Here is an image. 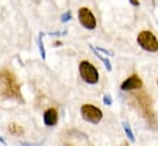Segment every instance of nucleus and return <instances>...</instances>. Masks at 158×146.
Listing matches in <instances>:
<instances>
[{"mask_svg": "<svg viewBox=\"0 0 158 146\" xmlns=\"http://www.w3.org/2000/svg\"><path fill=\"white\" fill-rule=\"evenodd\" d=\"M97 49H98L99 52L104 53L106 55H110V57H113V55H114V52H112V50H108V49H104V48H102V47H97Z\"/></svg>", "mask_w": 158, "mask_h": 146, "instance_id": "obj_14", "label": "nucleus"}, {"mask_svg": "<svg viewBox=\"0 0 158 146\" xmlns=\"http://www.w3.org/2000/svg\"><path fill=\"white\" fill-rule=\"evenodd\" d=\"M81 117L83 118V120L92 123V124H99L101 120L103 119V112L99 110L98 107L93 106V105H83L81 106Z\"/></svg>", "mask_w": 158, "mask_h": 146, "instance_id": "obj_4", "label": "nucleus"}, {"mask_svg": "<svg viewBox=\"0 0 158 146\" xmlns=\"http://www.w3.org/2000/svg\"><path fill=\"white\" fill-rule=\"evenodd\" d=\"M89 48L92 49V52L96 54V57L98 58V59H101L102 62H103V64H104V67H106V69L108 70V71H112V64H110V62H109V59L108 58H104L103 55H101L99 53H98V49H96L93 45H91L89 44Z\"/></svg>", "mask_w": 158, "mask_h": 146, "instance_id": "obj_8", "label": "nucleus"}, {"mask_svg": "<svg viewBox=\"0 0 158 146\" xmlns=\"http://www.w3.org/2000/svg\"><path fill=\"white\" fill-rule=\"evenodd\" d=\"M71 20V11L69 10V11H66V12H64L61 16H60V21L63 22V24H66V22H69Z\"/></svg>", "mask_w": 158, "mask_h": 146, "instance_id": "obj_12", "label": "nucleus"}, {"mask_svg": "<svg viewBox=\"0 0 158 146\" xmlns=\"http://www.w3.org/2000/svg\"><path fill=\"white\" fill-rule=\"evenodd\" d=\"M59 114L55 108H48L43 114V122L47 127H54L58 124Z\"/></svg>", "mask_w": 158, "mask_h": 146, "instance_id": "obj_7", "label": "nucleus"}, {"mask_svg": "<svg viewBox=\"0 0 158 146\" xmlns=\"http://www.w3.org/2000/svg\"><path fill=\"white\" fill-rule=\"evenodd\" d=\"M103 103H104L106 106H112V105H113V98H112V96H110V95H104V96H103Z\"/></svg>", "mask_w": 158, "mask_h": 146, "instance_id": "obj_13", "label": "nucleus"}, {"mask_svg": "<svg viewBox=\"0 0 158 146\" xmlns=\"http://www.w3.org/2000/svg\"><path fill=\"white\" fill-rule=\"evenodd\" d=\"M0 143H2L4 145H6V141H5V139H4V138H1V136H0Z\"/></svg>", "mask_w": 158, "mask_h": 146, "instance_id": "obj_17", "label": "nucleus"}, {"mask_svg": "<svg viewBox=\"0 0 158 146\" xmlns=\"http://www.w3.org/2000/svg\"><path fill=\"white\" fill-rule=\"evenodd\" d=\"M7 130H9V133L11 135H15V136H21L23 134V128L21 125H19V124H15V123L9 124Z\"/></svg>", "mask_w": 158, "mask_h": 146, "instance_id": "obj_9", "label": "nucleus"}, {"mask_svg": "<svg viewBox=\"0 0 158 146\" xmlns=\"http://www.w3.org/2000/svg\"><path fill=\"white\" fill-rule=\"evenodd\" d=\"M157 85H158V79H157Z\"/></svg>", "mask_w": 158, "mask_h": 146, "instance_id": "obj_19", "label": "nucleus"}, {"mask_svg": "<svg viewBox=\"0 0 158 146\" xmlns=\"http://www.w3.org/2000/svg\"><path fill=\"white\" fill-rule=\"evenodd\" d=\"M79 71L81 79L88 85H96L99 81V73L97 68L88 60H82L79 65Z\"/></svg>", "mask_w": 158, "mask_h": 146, "instance_id": "obj_2", "label": "nucleus"}, {"mask_svg": "<svg viewBox=\"0 0 158 146\" xmlns=\"http://www.w3.org/2000/svg\"><path fill=\"white\" fill-rule=\"evenodd\" d=\"M129 2H130L132 6H140V1H139V0H129Z\"/></svg>", "mask_w": 158, "mask_h": 146, "instance_id": "obj_16", "label": "nucleus"}, {"mask_svg": "<svg viewBox=\"0 0 158 146\" xmlns=\"http://www.w3.org/2000/svg\"><path fill=\"white\" fill-rule=\"evenodd\" d=\"M61 44H63V43H61L60 41H58V42H55V43H54V45H61Z\"/></svg>", "mask_w": 158, "mask_h": 146, "instance_id": "obj_18", "label": "nucleus"}, {"mask_svg": "<svg viewBox=\"0 0 158 146\" xmlns=\"http://www.w3.org/2000/svg\"><path fill=\"white\" fill-rule=\"evenodd\" d=\"M157 25H158V21H157Z\"/></svg>", "mask_w": 158, "mask_h": 146, "instance_id": "obj_20", "label": "nucleus"}, {"mask_svg": "<svg viewBox=\"0 0 158 146\" xmlns=\"http://www.w3.org/2000/svg\"><path fill=\"white\" fill-rule=\"evenodd\" d=\"M137 43L146 52L150 53L158 52V39L151 31H141L137 35Z\"/></svg>", "mask_w": 158, "mask_h": 146, "instance_id": "obj_3", "label": "nucleus"}, {"mask_svg": "<svg viewBox=\"0 0 158 146\" xmlns=\"http://www.w3.org/2000/svg\"><path fill=\"white\" fill-rule=\"evenodd\" d=\"M37 44H38V48H40V57H42V59L43 60H45V48H44V43H43V41H42V36H40L38 38V41H37Z\"/></svg>", "mask_w": 158, "mask_h": 146, "instance_id": "obj_11", "label": "nucleus"}, {"mask_svg": "<svg viewBox=\"0 0 158 146\" xmlns=\"http://www.w3.org/2000/svg\"><path fill=\"white\" fill-rule=\"evenodd\" d=\"M142 86H143L142 80H141L136 74H134V75L129 76V77L120 85V88H121L123 91H132V90H139V88H141Z\"/></svg>", "mask_w": 158, "mask_h": 146, "instance_id": "obj_6", "label": "nucleus"}, {"mask_svg": "<svg viewBox=\"0 0 158 146\" xmlns=\"http://www.w3.org/2000/svg\"><path fill=\"white\" fill-rule=\"evenodd\" d=\"M121 125H123V129H124V131H125V134H126L127 139H129L131 143H135V141H136V139H135V135H134V131H132L131 127H130L127 123H125V122H123V123H121Z\"/></svg>", "mask_w": 158, "mask_h": 146, "instance_id": "obj_10", "label": "nucleus"}, {"mask_svg": "<svg viewBox=\"0 0 158 146\" xmlns=\"http://www.w3.org/2000/svg\"><path fill=\"white\" fill-rule=\"evenodd\" d=\"M68 32L66 31H64V32H49V33H47L48 36H56V37H60V36H63V35H66Z\"/></svg>", "mask_w": 158, "mask_h": 146, "instance_id": "obj_15", "label": "nucleus"}, {"mask_svg": "<svg viewBox=\"0 0 158 146\" xmlns=\"http://www.w3.org/2000/svg\"><path fill=\"white\" fill-rule=\"evenodd\" d=\"M0 93L5 98L22 101L20 85L16 81L15 75L11 71H9L7 69H4L0 71Z\"/></svg>", "mask_w": 158, "mask_h": 146, "instance_id": "obj_1", "label": "nucleus"}, {"mask_svg": "<svg viewBox=\"0 0 158 146\" xmlns=\"http://www.w3.org/2000/svg\"><path fill=\"white\" fill-rule=\"evenodd\" d=\"M77 19H79V22L81 24V26L86 30H94L97 27V20H96L93 12L86 6H82L79 9Z\"/></svg>", "mask_w": 158, "mask_h": 146, "instance_id": "obj_5", "label": "nucleus"}]
</instances>
